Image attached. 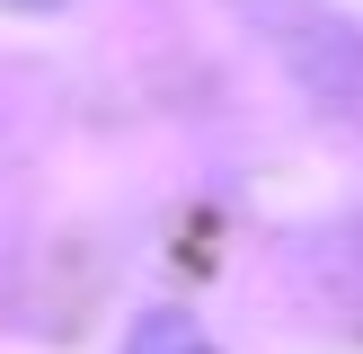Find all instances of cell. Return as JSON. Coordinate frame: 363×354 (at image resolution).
<instances>
[{"label":"cell","instance_id":"6da1fadb","mask_svg":"<svg viewBox=\"0 0 363 354\" xmlns=\"http://www.w3.org/2000/svg\"><path fill=\"white\" fill-rule=\"evenodd\" d=\"M133 354H213V346L186 328V319H142V328H133Z\"/></svg>","mask_w":363,"mask_h":354},{"label":"cell","instance_id":"7a4b0ae2","mask_svg":"<svg viewBox=\"0 0 363 354\" xmlns=\"http://www.w3.org/2000/svg\"><path fill=\"white\" fill-rule=\"evenodd\" d=\"M0 9H18V18H45V9H62V0H0Z\"/></svg>","mask_w":363,"mask_h":354}]
</instances>
